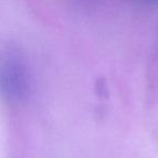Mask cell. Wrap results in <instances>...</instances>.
<instances>
[{"mask_svg": "<svg viewBox=\"0 0 158 158\" xmlns=\"http://www.w3.org/2000/svg\"><path fill=\"white\" fill-rule=\"evenodd\" d=\"M31 87L28 64L15 47L0 49V93L10 102L26 98Z\"/></svg>", "mask_w": 158, "mask_h": 158, "instance_id": "obj_1", "label": "cell"}]
</instances>
